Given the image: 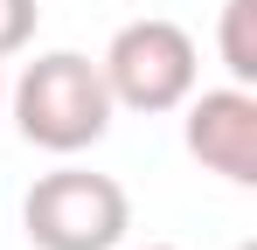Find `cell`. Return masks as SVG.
Segmentation results:
<instances>
[{"label": "cell", "mask_w": 257, "mask_h": 250, "mask_svg": "<svg viewBox=\"0 0 257 250\" xmlns=\"http://www.w3.org/2000/svg\"><path fill=\"white\" fill-rule=\"evenodd\" d=\"M7 111L21 125V139L28 146H42L56 160H70V153H90L104 132H111V90H104V70L77 56V49H49L35 56L14 90H7Z\"/></svg>", "instance_id": "6da1fadb"}, {"label": "cell", "mask_w": 257, "mask_h": 250, "mask_svg": "<svg viewBox=\"0 0 257 250\" xmlns=\"http://www.w3.org/2000/svg\"><path fill=\"white\" fill-rule=\"evenodd\" d=\"M97 70H104V90H111V104H125V111H181L188 97H195V77H202V56H195V35L167 21V14H146V21H125L111 49L97 56Z\"/></svg>", "instance_id": "7a4b0ae2"}, {"label": "cell", "mask_w": 257, "mask_h": 250, "mask_svg": "<svg viewBox=\"0 0 257 250\" xmlns=\"http://www.w3.org/2000/svg\"><path fill=\"white\" fill-rule=\"evenodd\" d=\"M21 229L35 250H118L132 229V202L111 174L90 167H56L28 188Z\"/></svg>", "instance_id": "3957f363"}, {"label": "cell", "mask_w": 257, "mask_h": 250, "mask_svg": "<svg viewBox=\"0 0 257 250\" xmlns=\"http://www.w3.org/2000/svg\"><path fill=\"white\" fill-rule=\"evenodd\" d=\"M188 153L229 188H257V97L250 83H222L188 97Z\"/></svg>", "instance_id": "277c9868"}, {"label": "cell", "mask_w": 257, "mask_h": 250, "mask_svg": "<svg viewBox=\"0 0 257 250\" xmlns=\"http://www.w3.org/2000/svg\"><path fill=\"white\" fill-rule=\"evenodd\" d=\"M215 49H222V70H229V83H257V0H222Z\"/></svg>", "instance_id": "5b68a950"}, {"label": "cell", "mask_w": 257, "mask_h": 250, "mask_svg": "<svg viewBox=\"0 0 257 250\" xmlns=\"http://www.w3.org/2000/svg\"><path fill=\"white\" fill-rule=\"evenodd\" d=\"M35 21H42V7H35V0H0V63H7V56H21V49L35 42Z\"/></svg>", "instance_id": "8992f818"}, {"label": "cell", "mask_w": 257, "mask_h": 250, "mask_svg": "<svg viewBox=\"0 0 257 250\" xmlns=\"http://www.w3.org/2000/svg\"><path fill=\"white\" fill-rule=\"evenodd\" d=\"M0 111H7V83H0Z\"/></svg>", "instance_id": "52a82bcc"}, {"label": "cell", "mask_w": 257, "mask_h": 250, "mask_svg": "<svg viewBox=\"0 0 257 250\" xmlns=\"http://www.w3.org/2000/svg\"><path fill=\"white\" fill-rule=\"evenodd\" d=\"M146 250H174V243H146Z\"/></svg>", "instance_id": "ba28073f"}, {"label": "cell", "mask_w": 257, "mask_h": 250, "mask_svg": "<svg viewBox=\"0 0 257 250\" xmlns=\"http://www.w3.org/2000/svg\"><path fill=\"white\" fill-rule=\"evenodd\" d=\"M236 250H257V243H236Z\"/></svg>", "instance_id": "9c48e42d"}]
</instances>
